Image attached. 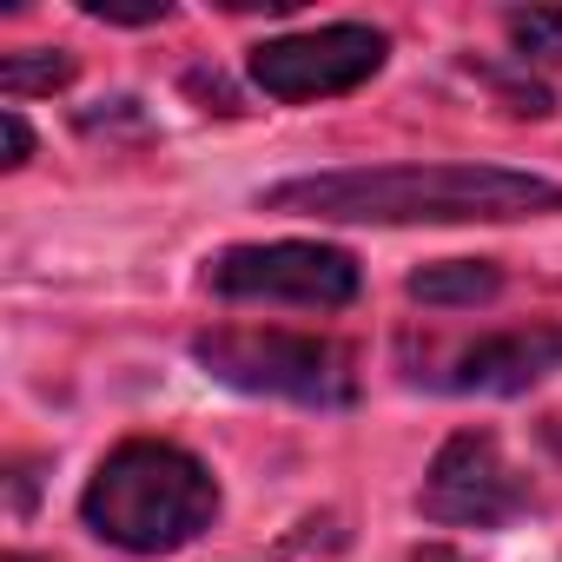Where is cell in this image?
Listing matches in <instances>:
<instances>
[{"mask_svg": "<svg viewBox=\"0 0 562 562\" xmlns=\"http://www.w3.org/2000/svg\"><path fill=\"white\" fill-rule=\"evenodd\" d=\"M271 212H312L338 225H470L562 212V186L509 166H358L312 172L265 192Z\"/></svg>", "mask_w": 562, "mask_h": 562, "instance_id": "cell-1", "label": "cell"}, {"mask_svg": "<svg viewBox=\"0 0 562 562\" xmlns=\"http://www.w3.org/2000/svg\"><path fill=\"white\" fill-rule=\"evenodd\" d=\"M80 516L100 542L133 549V555H166L186 549L212 516H218V483L205 476L199 457H186L179 443H153L133 437L120 443L100 476L80 496Z\"/></svg>", "mask_w": 562, "mask_h": 562, "instance_id": "cell-2", "label": "cell"}, {"mask_svg": "<svg viewBox=\"0 0 562 562\" xmlns=\"http://www.w3.org/2000/svg\"><path fill=\"white\" fill-rule=\"evenodd\" d=\"M199 364L238 391H265V397H292V404H351L358 397V371L351 351L331 338H299V331H205Z\"/></svg>", "mask_w": 562, "mask_h": 562, "instance_id": "cell-3", "label": "cell"}, {"mask_svg": "<svg viewBox=\"0 0 562 562\" xmlns=\"http://www.w3.org/2000/svg\"><path fill=\"white\" fill-rule=\"evenodd\" d=\"M205 278L218 299H292V305H318V312L358 299V258L338 245H305V238L232 245L212 258Z\"/></svg>", "mask_w": 562, "mask_h": 562, "instance_id": "cell-4", "label": "cell"}, {"mask_svg": "<svg viewBox=\"0 0 562 562\" xmlns=\"http://www.w3.org/2000/svg\"><path fill=\"white\" fill-rule=\"evenodd\" d=\"M384 67V34L378 27H318L292 41H265L251 54V80L271 100H325L351 93Z\"/></svg>", "mask_w": 562, "mask_h": 562, "instance_id": "cell-5", "label": "cell"}, {"mask_svg": "<svg viewBox=\"0 0 562 562\" xmlns=\"http://www.w3.org/2000/svg\"><path fill=\"white\" fill-rule=\"evenodd\" d=\"M529 503V483L509 470L503 443L483 430H463L437 450L430 476H424V516L430 522H457V529H496Z\"/></svg>", "mask_w": 562, "mask_h": 562, "instance_id": "cell-6", "label": "cell"}, {"mask_svg": "<svg viewBox=\"0 0 562 562\" xmlns=\"http://www.w3.org/2000/svg\"><path fill=\"white\" fill-rule=\"evenodd\" d=\"M562 371V325H536V331H503L483 338L457 358L450 384L457 391H529L536 378Z\"/></svg>", "mask_w": 562, "mask_h": 562, "instance_id": "cell-7", "label": "cell"}, {"mask_svg": "<svg viewBox=\"0 0 562 562\" xmlns=\"http://www.w3.org/2000/svg\"><path fill=\"white\" fill-rule=\"evenodd\" d=\"M496 285H503L496 265H483V258H450V265H424V271L411 278V299H417V305H483V299H496Z\"/></svg>", "mask_w": 562, "mask_h": 562, "instance_id": "cell-8", "label": "cell"}, {"mask_svg": "<svg viewBox=\"0 0 562 562\" xmlns=\"http://www.w3.org/2000/svg\"><path fill=\"white\" fill-rule=\"evenodd\" d=\"M74 80V60L67 54H47V47H27V54H8L0 60V93L8 100H27V93H54Z\"/></svg>", "mask_w": 562, "mask_h": 562, "instance_id": "cell-9", "label": "cell"}, {"mask_svg": "<svg viewBox=\"0 0 562 562\" xmlns=\"http://www.w3.org/2000/svg\"><path fill=\"white\" fill-rule=\"evenodd\" d=\"M509 41L522 47V60H562V8H529V14H509Z\"/></svg>", "mask_w": 562, "mask_h": 562, "instance_id": "cell-10", "label": "cell"}, {"mask_svg": "<svg viewBox=\"0 0 562 562\" xmlns=\"http://www.w3.org/2000/svg\"><path fill=\"white\" fill-rule=\"evenodd\" d=\"M93 21H120V27H153L166 21V0H153V8H120V0H87Z\"/></svg>", "mask_w": 562, "mask_h": 562, "instance_id": "cell-11", "label": "cell"}, {"mask_svg": "<svg viewBox=\"0 0 562 562\" xmlns=\"http://www.w3.org/2000/svg\"><path fill=\"white\" fill-rule=\"evenodd\" d=\"M0 133H8V166H27V153H34V133H27V120L8 106L0 113Z\"/></svg>", "mask_w": 562, "mask_h": 562, "instance_id": "cell-12", "label": "cell"}, {"mask_svg": "<svg viewBox=\"0 0 562 562\" xmlns=\"http://www.w3.org/2000/svg\"><path fill=\"white\" fill-rule=\"evenodd\" d=\"M8 562H41V555H8Z\"/></svg>", "mask_w": 562, "mask_h": 562, "instance_id": "cell-13", "label": "cell"}]
</instances>
